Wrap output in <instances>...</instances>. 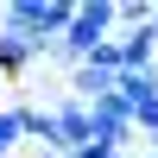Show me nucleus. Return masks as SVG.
Returning <instances> with one entry per match:
<instances>
[{
  "label": "nucleus",
  "mask_w": 158,
  "mask_h": 158,
  "mask_svg": "<svg viewBox=\"0 0 158 158\" xmlns=\"http://www.w3.org/2000/svg\"><path fill=\"white\" fill-rule=\"evenodd\" d=\"M133 139H139V133H133V114H127L120 95L89 101V146H101V152H127Z\"/></svg>",
  "instance_id": "obj_3"
},
{
  "label": "nucleus",
  "mask_w": 158,
  "mask_h": 158,
  "mask_svg": "<svg viewBox=\"0 0 158 158\" xmlns=\"http://www.w3.org/2000/svg\"><path fill=\"white\" fill-rule=\"evenodd\" d=\"M127 158H152V152H127Z\"/></svg>",
  "instance_id": "obj_12"
},
{
  "label": "nucleus",
  "mask_w": 158,
  "mask_h": 158,
  "mask_svg": "<svg viewBox=\"0 0 158 158\" xmlns=\"http://www.w3.org/2000/svg\"><path fill=\"white\" fill-rule=\"evenodd\" d=\"M51 127H57V158H70V152L89 146V108L76 95H63L57 108H51Z\"/></svg>",
  "instance_id": "obj_4"
},
{
  "label": "nucleus",
  "mask_w": 158,
  "mask_h": 158,
  "mask_svg": "<svg viewBox=\"0 0 158 158\" xmlns=\"http://www.w3.org/2000/svg\"><path fill=\"white\" fill-rule=\"evenodd\" d=\"M114 95L127 101V114L146 108V101H158V63H152V70H120V76H114Z\"/></svg>",
  "instance_id": "obj_5"
},
{
  "label": "nucleus",
  "mask_w": 158,
  "mask_h": 158,
  "mask_svg": "<svg viewBox=\"0 0 158 158\" xmlns=\"http://www.w3.org/2000/svg\"><path fill=\"white\" fill-rule=\"evenodd\" d=\"M70 95L82 101V108H89V101H101V95H114V70H95V63H76V70H70Z\"/></svg>",
  "instance_id": "obj_7"
},
{
  "label": "nucleus",
  "mask_w": 158,
  "mask_h": 158,
  "mask_svg": "<svg viewBox=\"0 0 158 158\" xmlns=\"http://www.w3.org/2000/svg\"><path fill=\"white\" fill-rule=\"evenodd\" d=\"M0 89H6V76H0Z\"/></svg>",
  "instance_id": "obj_13"
},
{
  "label": "nucleus",
  "mask_w": 158,
  "mask_h": 158,
  "mask_svg": "<svg viewBox=\"0 0 158 158\" xmlns=\"http://www.w3.org/2000/svg\"><path fill=\"white\" fill-rule=\"evenodd\" d=\"M133 133H146V146L158 139V101H146V108H133Z\"/></svg>",
  "instance_id": "obj_10"
},
{
  "label": "nucleus",
  "mask_w": 158,
  "mask_h": 158,
  "mask_svg": "<svg viewBox=\"0 0 158 158\" xmlns=\"http://www.w3.org/2000/svg\"><path fill=\"white\" fill-rule=\"evenodd\" d=\"M114 0H76V19H70V32L57 38V44L44 51V63H63V70H76V63H89L95 57V44H108V32H114Z\"/></svg>",
  "instance_id": "obj_1"
},
{
  "label": "nucleus",
  "mask_w": 158,
  "mask_h": 158,
  "mask_svg": "<svg viewBox=\"0 0 158 158\" xmlns=\"http://www.w3.org/2000/svg\"><path fill=\"white\" fill-rule=\"evenodd\" d=\"M70 19H76V0H13V6H0V32L32 38L38 57L70 32Z\"/></svg>",
  "instance_id": "obj_2"
},
{
  "label": "nucleus",
  "mask_w": 158,
  "mask_h": 158,
  "mask_svg": "<svg viewBox=\"0 0 158 158\" xmlns=\"http://www.w3.org/2000/svg\"><path fill=\"white\" fill-rule=\"evenodd\" d=\"M152 38H158V6H152Z\"/></svg>",
  "instance_id": "obj_11"
},
{
  "label": "nucleus",
  "mask_w": 158,
  "mask_h": 158,
  "mask_svg": "<svg viewBox=\"0 0 158 158\" xmlns=\"http://www.w3.org/2000/svg\"><path fill=\"white\" fill-rule=\"evenodd\" d=\"M32 63H38L32 38H19V32H0V76H25Z\"/></svg>",
  "instance_id": "obj_8"
},
{
  "label": "nucleus",
  "mask_w": 158,
  "mask_h": 158,
  "mask_svg": "<svg viewBox=\"0 0 158 158\" xmlns=\"http://www.w3.org/2000/svg\"><path fill=\"white\" fill-rule=\"evenodd\" d=\"M114 51H120V70H152V63H158L152 25H146V32H120V38H114Z\"/></svg>",
  "instance_id": "obj_6"
},
{
  "label": "nucleus",
  "mask_w": 158,
  "mask_h": 158,
  "mask_svg": "<svg viewBox=\"0 0 158 158\" xmlns=\"http://www.w3.org/2000/svg\"><path fill=\"white\" fill-rule=\"evenodd\" d=\"M19 139H25V133H19V114H13V108H0V158L19 146Z\"/></svg>",
  "instance_id": "obj_9"
}]
</instances>
